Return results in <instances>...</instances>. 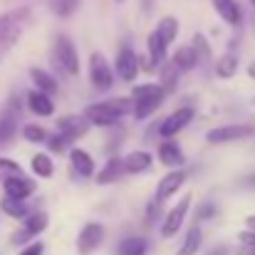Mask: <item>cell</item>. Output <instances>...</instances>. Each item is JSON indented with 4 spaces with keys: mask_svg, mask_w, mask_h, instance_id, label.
<instances>
[{
    "mask_svg": "<svg viewBox=\"0 0 255 255\" xmlns=\"http://www.w3.org/2000/svg\"><path fill=\"white\" fill-rule=\"evenodd\" d=\"M27 20H30V7H15V10L0 15V55L7 52L17 42Z\"/></svg>",
    "mask_w": 255,
    "mask_h": 255,
    "instance_id": "cell-1",
    "label": "cell"
},
{
    "mask_svg": "<svg viewBox=\"0 0 255 255\" xmlns=\"http://www.w3.org/2000/svg\"><path fill=\"white\" fill-rule=\"evenodd\" d=\"M131 107H134V102H127V99L99 102V104L87 107V119H89L92 124H97V127H109V124H114L119 117H124Z\"/></svg>",
    "mask_w": 255,
    "mask_h": 255,
    "instance_id": "cell-2",
    "label": "cell"
},
{
    "mask_svg": "<svg viewBox=\"0 0 255 255\" xmlns=\"http://www.w3.org/2000/svg\"><path fill=\"white\" fill-rule=\"evenodd\" d=\"M164 94L166 89L161 85H141V87H134L131 92V99H134V117L136 119H144L149 117L151 112H156L164 102Z\"/></svg>",
    "mask_w": 255,
    "mask_h": 255,
    "instance_id": "cell-3",
    "label": "cell"
},
{
    "mask_svg": "<svg viewBox=\"0 0 255 255\" xmlns=\"http://www.w3.org/2000/svg\"><path fill=\"white\" fill-rule=\"evenodd\" d=\"M52 57H55V62H57V67H60L62 72L77 75V70H80V57H77V50H75V45H72L70 37H65V35L57 37L55 50H52Z\"/></svg>",
    "mask_w": 255,
    "mask_h": 255,
    "instance_id": "cell-4",
    "label": "cell"
},
{
    "mask_svg": "<svg viewBox=\"0 0 255 255\" xmlns=\"http://www.w3.org/2000/svg\"><path fill=\"white\" fill-rule=\"evenodd\" d=\"M253 134H255V124H228V127L211 129L206 134V141H211V144H228V141L248 139Z\"/></svg>",
    "mask_w": 255,
    "mask_h": 255,
    "instance_id": "cell-5",
    "label": "cell"
},
{
    "mask_svg": "<svg viewBox=\"0 0 255 255\" xmlns=\"http://www.w3.org/2000/svg\"><path fill=\"white\" fill-rule=\"evenodd\" d=\"M89 77H92L94 87L102 89V92L114 85V75H112V67H109V62L104 60V55L94 52V55L89 57Z\"/></svg>",
    "mask_w": 255,
    "mask_h": 255,
    "instance_id": "cell-6",
    "label": "cell"
},
{
    "mask_svg": "<svg viewBox=\"0 0 255 255\" xmlns=\"http://www.w3.org/2000/svg\"><path fill=\"white\" fill-rule=\"evenodd\" d=\"M188 208H191V193H186L183 201H178L169 211V216L164 218V226H161V236H164V238H171V236L178 233V228L183 226V218H186Z\"/></svg>",
    "mask_w": 255,
    "mask_h": 255,
    "instance_id": "cell-7",
    "label": "cell"
},
{
    "mask_svg": "<svg viewBox=\"0 0 255 255\" xmlns=\"http://www.w3.org/2000/svg\"><path fill=\"white\" fill-rule=\"evenodd\" d=\"M102 241H104V228L99 223H87L77 236V251L82 255L94 253L102 246Z\"/></svg>",
    "mask_w": 255,
    "mask_h": 255,
    "instance_id": "cell-8",
    "label": "cell"
},
{
    "mask_svg": "<svg viewBox=\"0 0 255 255\" xmlns=\"http://www.w3.org/2000/svg\"><path fill=\"white\" fill-rule=\"evenodd\" d=\"M193 119V109L191 107H183V109H176L171 117H166L164 119V124H161V136L164 139H171L173 134H178L188 122Z\"/></svg>",
    "mask_w": 255,
    "mask_h": 255,
    "instance_id": "cell-9",
    "label": "cell"
},
{
    "mask_svg": "<svg viewBox=\"0 0 255 255\" xmlns=\"http://www.w3.org/2000/svg\"><path fill=\"white\" fill-rule=\"evenodd\" d=\"M183 181H186V173L183 171H171L169 176H164L161 178V183L156 186V203H161V201H166V198H171L181 186H183Z\"/></svg>",
    "mask_w": 255,
    "mask_h": 255,
    "instance_id": "cell-10",
    "label": "cell"
},
{
    "mask_svg": "<svg viewBox=\"0 0 255 255\" xmlns=\"http://www.w3.org/2000/svg\"><path fill=\"white\" fill-rule=\"evenodd\" d=\"M117 72H119V77L127 80V82H131V80L136 77V72H139V60H136L134 50L124 47V50L119 52V57H117Z\"/></svg>",
    "mask_w": 255,
    "mask_h": 255,
    "instance_id": "cell-11",
    "label": "cell"
},
{
    "mask_svg": "<svg viewBox=\"0 0 255 255\" xmlns=\"http://www.w3.org/2000/svg\"><path fill=\"white\" fill-rule=\"evenodd\" d=\"M32 191H35V181H30L25 176H15V178H7L5 181V196H10V198L25 201Z\"/></svg>",
    "mask_w": 255,
    "mask_h": 255,
    "instance_id": "cell-12",
    "label": "cell"
},
{
    "mask_svg": "<svg viewBox=\"0 0 255 255\" xmlns=\"http://www.w3.org/2000/svg\"><path fill=\"white\" fill-rule=\"evenodd\" d=\"M27 107H30L35 114H40V117H50V114L55 112V104H52L50 94H45V92H40V89L27 92Z\"/></svg>",
    "mask_w": 255,
    "mask_h": 255,
    "instance_id": "cell-13",
    "label": "cell"
},
{
    "mask_svg": "<svg viewBox=\"0 0 255 255\" xmlns=\"http://www.w3.org/2000/svg\"><path fill=\"white\" fill-rule=\"evenodd\" d=\"M45 228H47V216H45V213H35V216H30V218L25 221L22 233H17V236H15V243H25L27 238H32V236L42 233Z\"/></svg>",
    "mask_w": 255,
    "mask_h": 255,
    "instance_id": "cell-14",
    "label": "cell"
},
{
    "mask_svg": "<svg viewBox=\"0 0 255 255\" xmlns=\"http://www.w3.org/2000/svg\"><path fill=\"white\" fill-rule=\"evenodd\" d=\"M87 122L89 119H85V117H65V119L57 122V129H60L62 136L75 139V136H80V134L87 131Z\"/></svg>",
    "mask_w": 255,
    "mask_h": 255,
    "instance_id": "cell-15",
    "label": "cell"
},
{
    "mask_svg": "<svg viewBox=\"0 0 255 255\" xmlns=\"http://www.w3.org/2000/svg\"><path fill=\"white\" fill-rule=\"evenodd\" d=\"M213 7L223 17V22H228V25H238L241 22V7H238L236 0H213Z\"/></svg>",
    "mask_w": 255,
    "mask_h": 255,
    "instance_id": "cell-16",
    "label": "cell"
},
{
    "mask_svg": "<svg viewBox=\"0 0 255 255\" xmlns=\"http://www.w3.org/2000/svg\"><path fill=\"white\" fill-rule=\"evenodd\" d=\"M159 159L166 164V166H181L183 164V151H181V146L176 144V141H161V146H159Z\"/></svg>",
    "mask_w": 255,
    "mask_h": 255,
    "instance_id": "cell-17",
    "label": "cell"
},
{
    "mask_svg": "<svg viewBox=\"0 0 255 255\" xmlns=\"http://www.w3.org/2000/svg\"><path fill=\"white\" fill-rule=\"evenodd\" d=\"M124 169L127 173H141V171L151 169V154L146 151H131L124 156Z\"/></svg>",
    "mask_w": 255,
    "mask_h": 255,
    "instance_id": "cell-18",
    "label": "cell"
},
{
    "mask_svg": "<svg viewBox=\"0 0 255 255\" xmlns=\"http://www.w3.org/2000/svg\"><path fill=\"white\" fill-rule=\"evenodd\" d=\"M70 164L80 176H92V171H94V161L85 149H72L70 151Z\"/></svg>",
    "mask_w": 255,
    "mask_h": 255,
    "instance_id": "cell-19",
    "label": "cell"
},
{
    "mask_svg": "<svg viewBox=\"0 0 255 255\" xmlns=\"http://www.w3.org/2000/svg\"><path fill=\"white\" fill-rule=\"evenodd\" d=\"M124 173H127L124 159H112V161L102 169V173H99L97 178H99V183H114V181H119Z\"/></svg>",
    "mask_w": 255,
    "mask_h": 255,
    "instance_id": "cell-20",
    "label": "cell"
},
{
    "mask_svg": "<svg viewBox=\"0 0 255 255\" xmlns=\"http://www.w3.org/2000/svg\"><path fill=\"white\" fill-rule=\"evenodd\" d=\"M154 32H156V37L164 42V47H169L171 42H173V37H176V32H178V22H176V17H171V15L169 17H164Z\"/></svg>",
    "mask_w": 255,
    "mask_h": 255,
    "instance_id": "cell-21",
    "label": "cell"
},
{
    "mask_svg": "<svg viewBox=\"0 0 255 255\" xmlns=\"http://www.w3.org/2000/svg\"><path fill=\"white\" fill-rule=\"evenodd\" d=\"M173 62H176V67L183 70V72H186V70H193L196 62H198V52H196V47H181V50H176Z\"/></svg>",
    "mask_w": 255,
    "mask_h": 255,
    "instance_id": "cell-22",
    "label": "cell"
},
{
    "mask_svg": "<svg viewBox=\"0 0 255 255\" xmlns=\"http://www.w3.org/2000/svg\"><path fill=\"white\" fill-rule=\"evenodd\" d=\"M198 248H201V228H198V226H193V228L186 233L183 246L178 248V253L176 255H196L198 253Z\"/></svg>",
    "mask_w": 255,
    "mask_h": 255,
    "instance_id": "cell-23",
    "label": "cell"
},
{
    "mask_svg": "<svg viewBox=\"0 0 255 255\" xmlns=\"http://www.w3.org/2000/svg\"><path fill=\"white\" fill-rule=\"evenodd\" d=\"M149 243L146 238H127L119 243V255H146Z\"/></svg>",
    "mask_w": 255,
    "mask_h": 255,
    "instance_id": "cell-24",
    "label": "cell"
},
{
    "mask_svg": "<svg viewBox=\"0 0 255 255\" xmlns=\"http://www.w3.org/2000/svg\"><path fill=\"white\" fill-rule=\"evenodd\" d=\"M30 77H32V82L37 85V89H40V92H45V94H52V92L57 89V82H55V80H52V77H50L45 70L32 67V70H30Z\"/></svg>",
    "mask_w": 255,
    "mask_h": 255,
    "instance_id": "cell-25",
    "label": "cell"
},
{
    "mask_svg": "<svg viewBox=\"0 0 255 255\" xmlns=\"http://www.w3.org/2000/svg\"><path fill=\"white\" fill-rule=\"evenodd\" d=\"M0 208L7 213V216H12V218H25L27 216V203L25 201H20V198H2V203H0Z\"/></svg>",
    "mask_w": 255,
    "mask_h": 255,
    "instance_id": "cell-26",
    "label": "cell"
},
{
    "mask_svg": "<svg viewBox=\"0 0 255 255\" xmlns=\"http://www.w3.org/2000/svg\"><path fill=\"white\" fill-rule=\"evenodd\" d=\"M15 134V114L12 112H5L0 114V144H7Z\"/></svg>",
    "mask_w": 255,
    "mask_h": 255,
    "instance_id": "cell-27",
    "label": "cell"
},
{
    "mask_svg": "<svg viewBox=\"0 0 255 255\" xmlns=\"http://www.w3.org/2000/svg\"><path fill=\"white\" fill-rule=\"evenodd\" d=\"M47 2H50V10L60 17H67L80 7V0H47Z\"/></svg>",
    "mask_w": 255,
    "mask_h": 255,
    "instance_id": "cell-28",
    "label": "cell"
},
{
    "mask_svg": "<svg viewBox=\"0 0 255 255\" xmlns=\"http://www.w3.org/2000/svg\"><path fill=\"white\" fill-rule=\"evenodd\" d=\"M32 171L37 173V176H52V171H55V164H52V159L47 156V154H37L35 159H32Z\"/></svg>",
    "mask_w": 255,
    "mask_h": 255,
    "instance_id": "cell-29",
    "label": "cell"
},
{
    "mask_svg": "<svg viewBox=\"0 0 255 255\" xmlns=\"http://www.w3.org/2000/svg\"><path fill=\"white\" fill-rule=\"evenodd\" d=\"M149 55H151V67H154L156 62H161L164 55H166V47H164V42L156 37V32L149 35Z\"/></svg>",
    "mask_w": 255,
    "mask_h": 255,
    "instance_id": "cell-30",
    "label": "cell"
},
{
    "mask_svg": "<svg viewBox=\"0 0 255 255\" xmlns=\"http://www.w3.org/2000/svg\"><path fill=\"white\" fill-rule=\"evenodd\" d=\"M236 70H238V60H236L233 55H226V57L216 65V72H218L221 77H233Z\"/></svg>",
    "mask_w": 255,
    "mask_h": 255,
    "instance_id": "cell-31",
    "label": "cell"
},
{
    "mask_svg": "<svg viewBox=\"0 0 255 255\" xmlns=\"http://www.w3.org/2000/svg\"><path fill=\"white\" fill-rule=\"evenodd\" d=\"M15 176H22L20 166L15 161H10V159H0V181L5 183L7 178H15Z\"/></svg>",
    "mask_w": 255,
    "mask_h": 255,
    "instance_id": "cell-32",
    "label": "cell"
},
{
    "mask_svg": "<svg viewBox=\"0 0 255 255\" xmlns=\"http://www.w3.org/2000/svg\"><path fill=\"white\" fill-rule=\"evenodd\" d=\"M22 134H25V139L32 141V144H42V141L47 139L45 129H40V127H35V124H27V127L22 129Z\"/></svg>",
    "mask_w": 255,
    "mask_h": 255,
    "instance_id": "cell-33",
    "label": "cell"
},
{
    "mask_svg": "<svg viewBox=\"0 0 255 255\" xmlns=\"http://www.w3.org/2000/svg\"><path fill=\"white\" fill-rule=\"evenodd\" d=\"M178 72H181V70H178V67H176V62H173V60H171L169 65H166V67H164V80H166V82H164V89H171V87L176 85V77H178Z\"/></svg>",
    "mask_w": 255,
    "mask_h": 255,
    "instance_id": "cell-34",
    "label": "cell"
},
{
    "mask_svg": "<svg viewBox=\"0 0 255 255\" xmlns=\"http://www.w3.org/2000/svg\"><path fill=\"white\" fill-rule=\"evenodd\" d=\"M238 241H241V246L255 248V233H253V231H243V233L238 236Z\"/></svg>",
    "mask_w": 255,
    "mask_h": 255,
    "instance_id": "cell-35",
    "label": "cell"
},
{
    "mask_svg": "<svg viewBox=\"0 0 255 255\" xmlns=\"http://www.w3.org/2000/svg\"><path fill=\"white\" fill-rule=\"evenodd\" d=\"M42 243H32V246H25V251H20L17 255H42Z\"/></svg>",
    "mask_w": 255,
    "mask_h": 255,
    "instance_id": "cell-36",
    "label": "cell"
},
{
    "mask_svg": "<svg viewBox=\"0 0 255 255\" xmlns=\"http://www.w3.org/2000/svg\"><path fill=\"white\" fill-rule=\"evenodd\" d=\"M238 255H255V248H248V246H241V248H238Z\"/></svg>",
    "mask_w": 255,
    "mask_h": 255,
    "instance_id": "cell-37",
    "label": "cell"
},
{
    "mask_svg": "<svg viewBox=\"0 0 255 255\" xmlns=\"http://www.w3.org/2000/svg\"><path fill=\"white\" fill-rule=\"evenodd\" d=\"M246 226H248L246 231H253L255 233V216H248V218H246Z\"/></svg>",
    "mask_w": 255,
    "mask_h": 255,
    "instance_id": "cell-38",
    "label": "cell"
},
{
    "mask_svg": "<svg viewBox=\"0 0 255 255\" xmlns=\"http://www.w3.org/2000/svg\"><path fill=\"white\" fill-rule=\"evenodd\" d=\"M211 255H228V251H226V248H216Z\"/></svg>",
    "mask_w": 255,
    "mask_h": 255,
    "instance_id": "cell-39",
    "label": "cell"
},
{
    "mask_svg": "<svg viewBox=\"0 0 255 255\" xmlns=\"http://www.w3.org/2000/svg\"><path fill=\"white\" fill-rule=\"evenodd\" d=\"M251 2H253V5H255V0H251Z\"/></svg>",
    "mask_w": 255,
    "mask_h": 255,
    "instance_id": "cell-40",
    "label": "cell"
}]
</instances>
